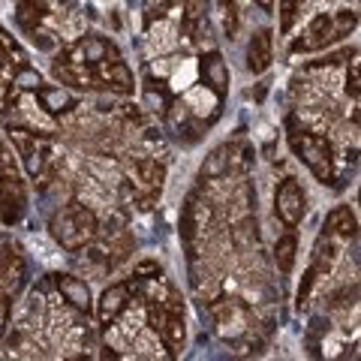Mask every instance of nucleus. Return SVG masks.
Here are the masks:
<instances>
[{
    "mask_svg": "<svg viewBox=\"0 0 361 361\" xmlns=\"http://www.w3.org/2000/svg\"><path fill=\"white\" fill-rule=\"evenodd\" d=\"M97 214L85 205H70L51 220V235L58 238L66 250H78L87 241L97 238Z\"/></svg>",
    "mask_w": 361,
    "mask_h": 361,
    "instance_id": "nucleus-1",
    "label": "nucleus"
},
{
    "mask_svg": "<svg viewBox=\"0 0 361 361\" xmlns=\"http://www.w3.org/2000/svg\"><path fill=\"white\" fill-rule=\"evenodd\" d=\"M289 145H292V151H295L304 166L310 169V172L316 175L325 184V180H331L334 175V166H331V145L329 139H322V135H313V133H304V130H295V133H289Z\"/></svg>",
    "mask_w": 361,
    "mask_h": 361,
    "instance_id": "nucleus-2",
    "label": "nucleus"
},
{
    "mask_svg": "<svg viewBox=\"0 0 361 361\" xmlns=\"http://www.w3.org/2000/svg\"><path fill=\"white\" fill-rule=\"evenodd\" d=\"M9 139L18 148V154L25 157V169L30 178H39L45 172V163H49V139L37 133H27V130H9Z\"/></svg>",
    "mask_w": 361,
    "mask_h": 361,
    "instance_id": "nucleus-3",
    "label": "nucleus"
},
{
    "mask_svg": "<svg viewBox=\"0 0 361 361\" xmlns=\"http://www.w3.org/2000/svg\"><path fill=\"white\" fill-rule=\"evenodd\" d=\"M21 211H25V187L13 169H4L0 172V220L9 226L21 217Z\"/></svg>",
    "mask_w": 361,
    "mask_h": 361,
    "instance_id": "nucleus-4",
    "label": "nucleus"
},
{
    "mask_svg": "<svg viewBox=\"0 0 361 361\" xmlns=\"http://www.w3.org/2000/svg\"><path fill=\"white\" fill-rule=\"evenodd\" d=\"M334 39H341V30L334 25V16H316L307 30L301 33V39L292 42V51H316V49H325V45H331Z\"/></svg>",
    "mask_w": 361,
    "mask_h": 361,
    "instance_id": "nucleus-5",
    "label": "nucleus"
},
{
    "mask_svg": "<svg viewBox=\"0 0 361 361\" xmlns=\"http://www.w3.org/2000/svg\"><path fill=\"white\" fill-rule=\"evenodd\" d=\"M274 208H277V217L283 220L289 229L301 223V217H304V193H301V187L292 178L280 180V187L274 193Z\"/></svg>",
    "mask_w": 361,
    "mask_h": 361,
    "instance_id": "nucleus-6",
    "label": "nucleus"
},
{
    "mask_svg": "<svg viewBox=\"0 0 361 361\" xmlns=\"http://www.w3.org/2000/svg\"><path fill=\"white\" fill-rule=\"evenodd\" d=\"M214 313H217V331L220 337H229V341H235V337H241L247 331V325H250V319H247V310L241 301H223L214 307Z\"/></svg>",
    "mask_w": 361,
    "mask_h": 361,
    "instance_id": "nucleus-7",
    "label": "nucleus"
},
{
    "mask_svg": "<svg viewBox=\"0 0 361 361\" xmlns=\"http://www.w3.org/2000/svg\"><path fill=\"white\" fill-rule=\"evenodd\" d=\"M94 78H97V82H103L109 90H115V94H133V73H130V66L123 63L121 58L99 61Z\"/></svg>",
    "mask_w": 361,
    "mask_h": 361,
    "instance_id": "nucleus-8",
    "label": "nucleus"
},
{
    "mask_svg": "<svg viewBox=\"0 0 361 361\" xmlns=\"http://www.w3.org/2000/svg\"><path fill=\"white\" fill-rule=\"evenodd\" d=\"M66 54L75 58V61H82V63H87V66H97L99 61H106V58H118L115 45L106 42L103 37H85L82 42H75Z\"/></svg>",
    "mask_w": 361,
    "mask_h": 361,
    "instance_id": "nucleus-9",
    "label": "nucleus"
},
{
    "mask_svg": "<svg viewBox=\"0 0 361 361\" xmlns=\"http://www.w3.org/2000/svg\"><path fill=\"white\" fill-rule=\"evenodd\" d=\"M127 304H130V283L109 286V289L103 292V298H99V304H97L99 322H103V325H111L123 310H127Z\"/></svg>",
    "mask_w": 361,
    "mask_h": 361,
    "instance_id": "nucleus-10",
    "label": "nucleus"
},
{
    "mask_svg": "<svg viewBox=\"0 0 361 361\" xmlns=\"http://www.w3.org/2000/svg\"><path fill=\"white\" fill-rule=\"evenodd\" d=\"M199 70H202V78H205V85H208L217 97L229 94V66H226V61L220 58L217 51L205 54V58L199 61Z\"/></svg>",
    "mask_w": 361,
    "mask_h": 361,
    "instance_id": "nucleus-11",
    "label": "nucleus"
},
{
    "mask_svg": "<svg viewBox=\"0 0 361 361\" xmlns=\"http://www.w3.org/2000/svg\"><path fill=\"white\" fill-rule=\"evenodd\" d=\"M160 334H163V341H166V346H169V353H172V355H178L180 349H184L187 329H184V313H180L178 301L169 304V313H166V319H163Z\"/></svg>",
    "mask_w": 361,
    "mask_h": 361,
    "instance_id": "nucleus-12",
    "label": "nucleus"
},
{
    "mask_svg": "<svg viewBox=\"0 0 361 361\" xmlns=\"http://www.w3.org/2000/svg\"><path fill=\"white\" fill-rule=\"evenodd\" d=\"M163 178H166V166L151 160V157H145V160H139L133 166V180L135 187L145 190L148 196H157V190L163 187Z\"/></svg>",
    "mask_w": 361,
    "mask_h": 361,
    "instance_id": "nucleus-13",
    "label": "nucleus"
},
{
    "mask_svg": "<svg viewBox=\"0 0 361 361\" xmlns=\"http://www.w3.org/2000/svg\"><path fill=\"white\" fill-rule=\"evenodd\" d=\"M54 286H58L63 301H70L75 310H82V313L90 310V289L85 280H78L73 274H54Z\"/></svg>",
    "mask_w": 361,
    "mask_h": 361,
    "instance_id": "nucleus-14",
    "label": "nucleus"
},
{
    "mask_svg": "<svg viewBox=\"0 0 361 361\" xmlns=\"http://www.w3.org/2000/svg\"><path fill=\"white\" fill-rule=\"evenodd\" d=\"M271 61H274V49H271V30H259L247 45V66L250 73H265Z\"/></svg>",
    "mask_w": 361,
    "mask_h": 361,
    "instance_id": "nucleus-15",
    "label": "nucleus"
},
{
    "mask_svg": "<svg viewBox=\"0 0 361 361\" xmlns=\"http://www.w3.org/2000/svg\"><path fill=\"white\" fill-rule=\"evenodd\" d=\"M37 97H39V106H42L45 115H66V111L75 109V97L61 85L58 87H39Z\"/></svg>",
    "mask_w": 361,
    "mask_h": 361,
    "instance_id": "nucleus-16",
    "label": "nucleus"
},
{
    "mask_svg": "<svg viewBox=\"0 0 361 361\" xmlns=\"http://www.w3.org/2000/svg\"><path fill=\"white\" fill-rule=\"evenodd\" d=\"M325 229L334 232V235H341V238H353L355 229H358L355 214L349 211V208H334L329 214V220H325Z\"/></svg>",
    "mask_w": 361,
    "mask_h": 361,
    "instance_id": "nucleus-17",
    "label": "nucleus"
},
{
    "mask_svg": "<svg viewBox=\"0 0 361 361\" xmlns=\"http://www.w3.org/2000/svg\"><path fill=\"white\" fill-rule=\"evenodd\" d=\"M229 166H232V148L226 145V148H217L205 160V166H202V178H223L226 172H229Z\"/></svg>",
    "mask_w": 361,
    "mask_h": 361,
    "instance_id": "nucleus-18",
    "label": "nucleus"
},
{
    "mask_svg": "<svg viewBox=\"0 0 361 361\" xmlns=\"http://www.w3.org/2000/svg\"><path fill=\"white\" fill-rule=\"evenodd\" d=\"M277 265L283 274H289L292 265H295V253H298V241H295V235H283V238L277 241Z\"/></svg>",
    "mask_w": 361,
    "mask_h": 361,
    "instance_id": "nucleus-19",
    "label": "nucleus"
},
{
    "mask_svg": "<svg viewBox=\"0 0 361 361\" xmlns=\"http://www.w3.org/2000/svg\"><path fill=\"white\" fill-rule=\"evenodd\" d=\"M13 85L18 87V90H37L42 87V78H39V73L37 70H30V66H18V73L13 75Z\"/></svg>",
    "mask_w": 361,
    "mask_h": 361,
    "instance_id": "nucleus-20",
    "label": "nucleus"
},
{
    "mask_svg": "<svg viewBox=\"0 0 361 361\" xmlns=\"http://www.w3.org/2000/svg\"><path fill=\"white\" fill-rule=\"evenodd\" d=\"M169 6H172V0H145L142 4V13H145V25L154 27V21H163Z\"/></svg>",
    "mask_w": 361,
    "mask_h": 361,
    "instance_id": "nucleus-21",
    "label": "nucleus"
},
{
    "mask_svg": "<svg viewBox=\"0 0 361 361\" xmlns=\"http://www.w3.org/2000/svg\"><path fill=\"white\" fill-rule=\"evenodd\" d=\"M346 90H349V97H353V99H358V90H361V63H358V51H353V61H349Z\"/></svg>",
    "mask_w": 361,
    "mask_h": 361,
    "instance_id": "nucleus-22",
    "label": "nucleus"
},
{
    "mask_svg": "<svg viewBox=\"0 0 361 361\" xmlns=\"http://www.w3.org/2000/svg\"><path fill=\"white\" fill-rule=\"evenodd\" d=\"M166 118H169V123H172L175 130H180L190 121V106L187 103H169L166 106Z\"/></svg>",
    "mask_w": 361,
    "mask_h": 361,
    "instance_id": "nucleus-23",
    "label": "nucleus"
},
{
    "mask_svg": "<svg viewBox=\"0 0 361 361\" xmlns=\"http://www.w3.org/2000/svg\"><path fill=\"white\" fill-rule=\"evenodd\" d=\"M301 4H304V0H280V16H283V21H280V27H283V30H289V27H292V21H295Z\"/></svg>",
    "mask_w": 361,
    "mask_h": 361,
    "instance_id": "nucleus-24",
    "label": "nucleus"
},
{
    "mask_svg": "<svg viewBox=\"0 0 361 361\" xmlns=\"http://www.w3.org/2000/svg\"><path fill=\"white\" fill-rule=\"evenodd\" d=\"M223 4V21H226V33L235 37V27H238V9H235L232 0H220Z\"/></svg>",
    "mask_w": 361,
    "mask_h": 361,
    "instance_id": "nucleus-25",
    "label": "nucleus"
},
{
    "mask_svg": "<svg viewBox=\"0 0 361 361\" xmlns=\"http://www.w3.org/2000/svg\"><path fill=\"white\" fill-rule=\"evenodd\" d=\"M313 286H316V268H310L307 274H304V283L298 289V307H307V298H310Z\"/></svg>",
    "mask_w": 361,
    "mask_h": 361,
    "instance_id": "nucleus-26",
    "label": "nucleus"
},
{
    "mask_svg": "<svg viewBox=\"0 0 361 361\" xmlns=\"http://www.w3.org/2000/svg\"><path fill=\"white\" fill-rule=\"evenodd\" d=\"M139 280H151V277H160V265L154 262V259H145V262H139L135 265V271H133Z\"/></svg>",
    "mask_w": 361,
    "mask_h": 361,
    "instance_id": "nucleus-27",
    "label": "nucleus"
},
{
    "mask_svg": "<svg viewBox=\"0 0 361 361\" xmlns=\"http://www.w3.org/2000/svg\"><path fill=\"white\" fill-rule=\"evenodd\" d=\"M256 4L262 6V9H274V0H256Z\"/></svg>",
    "mask_w": 361,
    "mask_h": 361,
    "instance_id": "nucleus-28",
    "label": "nucleus"
}]
</instances>
